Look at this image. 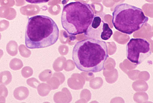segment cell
<instances>
[{
  "instance_id": "1",
  "label": "cell",
  "mask_w": 153,
  "mask_h": 103,
  "mask_svg": "<svg viewBox=\"0 0 153 103\" xmlns=\"http://www.w3.org/2000/svg\"><path fill=\"white\" fill-rule=\"evenodd\" d=\"M109 57L104 41L88 38L78 42L74 47L72 58L77 68L83 72L96 73L104 69Z\"/></svg>"
},
{
  "instance_id": "2",
  "label": "cell",
  "mask_w": 153,
  "mask_h": 103,
  "mask_svg": "<svg viewBox=\"0 0 153 103\" xmlns=\"http://www.w3.org/2000/svg\"><path fill=\"white\" fill-rule=\"evenodd\" d=\"M59 35L58 27L52 18L45 16H35L28 20L25 43L29 49L46 48L56 43Z\"/></svg>"
},
{
  "instance_id": "3",
  "label": "cell",
  "mask_w": 153,
  "mask_h": 103,
  "mask_svg": "<svg viewBox=\"0 0 153 103\" xmlns=\"http://www.w3.org/2000/svg\"><path fill=\"white\" fill-rule=\"evenodd\" d=\"M95 16L91 5L84 2H71L63 7L61 16L62 27L72 36L84 34Z\"/></svg>"
},
{
  "instance_id": "4",
  "label": "cell",
  "mask_w": 153,
  "mask_h": 103,
  "mask_svg": "<svg viewBox=\"0 0 153 103\" xmlns=\"http://www.w3.org/2000/svg\"><path fill=\"white\" fill-rule=\"evenodd\" d=\"M149 20L141 9L121 3L114 8L112 23L117 30L122 33L131 35L140 30Z\"/></svg>"
},
{
  "instance_id": "5",
  "label": "cell",
  "mask_w": 153,
  "mask_h": 103,
  "mask_svg": "<svg viewBox=\"0 0 153 103\" xmlns=\"http://www.w3.org/2000/svg\"><path fill=\"white\" fill-rule=\"evenodd\" d=\"M150 44L143 38H132L126 45L127 58L139 65L152 55Z\"/></svg>"
},
{
  "instance_id": "6",
  "label": "cell",
  "mask_w": 153,
  "mask_h": 103,
  "mask_svg": "<svg viewBox=\"0 0 153 103\" xmlns=\"http://www.w3.org/2000/svg\"><path fill=\"white\" fill-rule=\"evenodd\" d=\"M104 23L101 16L95 15L91 24L84 33L85 36L88 38L100 39Z\"/></svg>"
},
{
  "instance_id": "7",
  "label": "cell",
  "mask_w": 153,
  "mask_h": 103,
  "mask_svg": "<svg viewBox=\"0 0 153 103\" xmlns=\"http://www.w3.org/2000/svg\"><path fill=\"white\" fill-rule=\"evenodd\" d=\"M113 34V31L110 28L108 24L105 22L103 25V31L101 35V39L103 40H107L111 38Z\"/></svg>"
},
{
  "instance_id": "8",
  "label": "cell",
  "mask_w": 153,
  "mask_h": 103,
  "mask_svg": "<svg viewBox=\"0 0 153 103\" xmlns=\"http://www.w3.org/2000/svg\"><path fill=\"white\" fill-rule=\"evenodd\" d=\"M11 75L9 71H4L0 74V84H8L11 81Z\"/></svg>"
},
{
  "instance_id": "9",
  "label": "cell",
  "mask_w": 153,
  "mask_h": 103,
  "mask_svg": "<svg viewBox=\"0 0 153 103\" xmlns=\"http://www.w3.org/2000/svg\"><path fill=\"white\" fill-rule=\"evenodd\" d=\"M26 2L31 4H40L47 3L51 0H25Z\"/></svg>"
},
{
  "instance_id": "10",
  "label": "cell",
  "mask_w": 153,
  "mask_h": 103,
  "mask_svg": "<svg viewBox=\"0 0 153 103\" xmlns=\"http://www.w3.org/2000/svg\"><path fill=\"white\" fill-rule=\"evenodd\" d=\"M8 22L5 20H2L0 22V31H3L5 30L8 27Z\"/></svg>"
},
{
  "instance_id": "11",
  "label": "cell",
  "mask_w": 153,
  "mask_h": 103,
  "mask_svg": "<svg viewBox=\"0 0 153 103\" xmlns=\"http://www.w3.org/2000/svg\"><path fill=\"white\" fill-rule=\"evenodd\" d=\"M7 90L5 87L3 86H0V96L1 95H4V96L7 94Z\"/></svg>"
},
{
  "instance_id": "12",
  "label": "cell",
  "mask_w": 153,
  "mask_h": 103,
  "mask_svg": "<svg viewBox=\"0 0 153 103\" xmlns=\"http://www.w3.org/2000/svg\"><path fill=\"white\" fill-rule=\"evenodd\" d=\"M3 55V51L1 50H0V59L1 58L2 55Z\"/></svg>"
},
{
  "instance_id": "13",
  "label": "cell",
  "mask_w": 153,
  "mask_h": 103,
  "mask_svg": "<svg viewBox=\"0 0 153 103\" xmlns=\"http://www.w3.org/2000/svg\"><path fill=\"white\" fill-rule=\"evenodd\" d=\"M1 39V34H0V40Z\"/></svg>"
}]
</instances>
